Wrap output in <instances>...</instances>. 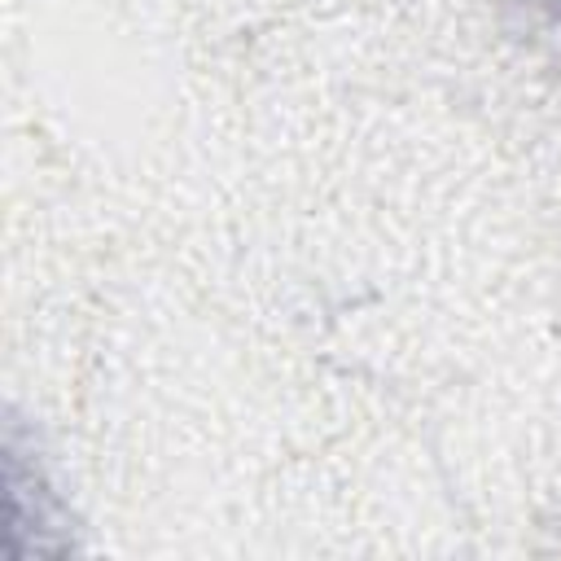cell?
<instances>
[{
	"label": "cell",
	"instance_id": "cell-1",
	"mask_svg": "<svg viewBox=\"0 0 561 561\" xmlns=\"http://www.w3.org/2000/svg\"><path fill=\"white\" fill-rule=\"evenodd\" d=\"M530 4H535V9H539V18L561 35V0H530Z\"/></svg>",
	"mask_w": 561,
	"mask_h": 561
}]
</instances>
